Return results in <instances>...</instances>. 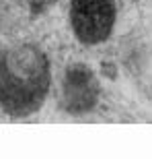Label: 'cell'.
I'll return each instance as SVG.
<instances>
[{
	"mask_svg": "<svg viewBox=\"0 0 152 159\" xmlns=\"http://www.w3.org/2000/svg\"><path fill=\"white\" fill-rule=\"evenodd\" d=\"M115 17V0H70L72 31L87 46L101 43L111 35Z\"/></svg>",
	"mask_w": 152,
	"mask_h": 159,
	"instance_id": "7a4b0ae2",
	"label": "cell"
},
{
	"mask_svg": "<svg viewBox=\"0 0 152 159\" xmlns=\"http://www.w3.org/2000/svg\"><path fill=\"white\" fill-rule=\"evenodd\" d=\"M99 87L88 66H72L66 72L64 83V107L68 112H87L95 106Z\"/></svg>",
	"mask_w": 152,
	"mask_h": 159,
	"instance_id": "3957f363",
	"label": "cell"
},
{
	"mask_svg": "<svg viewBox=\"0 0 152 159\" xmlns=\"http://www.w3.org/2000/svg\"><path fill=\"white\" fill-rule=\"evenodd\" d=\"M52 85L49 60L33 43H19L0 54V107L15 118L35 114Z\"/></svg>",
	"mask_w": 152,
	"mask_h": 159,
	"instance_id": "6da1fadb",
	"label": "cell"
}]
</instances>
